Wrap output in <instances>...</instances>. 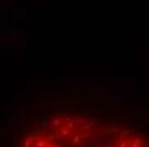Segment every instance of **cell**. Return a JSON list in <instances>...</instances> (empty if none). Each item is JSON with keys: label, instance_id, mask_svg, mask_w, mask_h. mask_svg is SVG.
<instances>
[{"label": "cell", "instance_id": "1", "mask_svg": "<svg viewBox=\"0 0 149 147\" xmlns=\"http://www.w3.org/2000/svg\"><path fill=\"white\" fill-rule=\"evenodd\" d=\"M88 147H148V137L127 123L100 125Z\"/></svg>", "mask_w": 149, "mask_h": 147}]
</instances>
